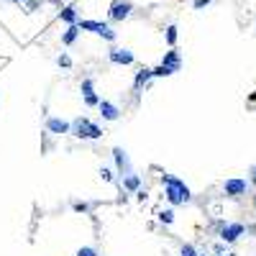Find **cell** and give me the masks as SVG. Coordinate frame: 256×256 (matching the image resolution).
<instances>
[{
  "instance_id": "cell-1",
  "label": "cell",
  "mask_w": 256,
  "mask_h": 256,
  "mask_svg": "<svg viewBox=\"0 0 256 256\" xmlns=\"http://www.w3.org/2000/svg\"><path fill=\"white\" fill-rule=\"evenodd\" d=\"M161 185H164V195H167L169 205H185V203H190V200H192L190 187H187L179 177L161 175Z\"/></svg>"
},
{
  "instance_id": "cell-2",
  "label": "cell",
  "mask_w": 256,
  "mask_h": 256,
  "mask_svg": "<svg viewBox=\"0 0 256 256\" xmlns=\"http://www.w3.org/2000/svg\"><path fill=\"white\" fill-rule=\"evenodd\" d=\"M69 126H72L69 133H75L77 139H87V141H95V139H100V136L105 133L97 123H93V121H90V118H85V115H77Z\"/></svg>"
},
{
  "instance_id": "cell-3",
  "label": "cell",
  "mask_w": 256,
  "mask_h": 256,
  "mask_svg": "<svg viewBox=\"0 0 256 256\" xmlns=\"http://www.w3.org/2000/svg\"><path fill=\"white\" fill-rule=\"evenodd\" d=\"M77 29H80V31H87V33H95V36H100V39H105V41H111V44L118 39V33L113 31L111 23L93 21V18H80V21H77Z\"/></svg>"
},
{
  "instance_id": "cell-4",
  "label": "cell",
  "mask_w": 256,
  "mask_h": 256,
  "mask_svg": "<svg viewBox=\"0 0 256 256\" xmlns=\"http://www.w3.org/2000/svg\"><path fill=\"white\" fill-rule=\"evenodd\" d=\"M131 13H133L131 0H113L111 8H108V18H111L113 23H123L126 18H131Z\"/></svg>"
},
{
  "instance_id": "cell-5",
  "label": "cell",
  "mask_w": 256,
  "mask_h": 256,
  "mask_svg": "<svg viewBox=\"0 0 256 256\" xmlns=\"http://www.w3.org/2000/svg\"><path fill=\"white\" fill-rule=\"evenodd\" d=\"M108 62L118 64V67H131V64L136 62V57H133V51L126 49V47H113L111 51H108Z\"/></svg>"
},
{
  "instance_id": "cell-6",
  "label": "cell",
  "mask_w": 256,
  "mask_h": 256,
  "mask_svg": "<svg viewBox=\"0 0 256 256\" xmlns=\"http://www.w3.org/2000/svg\"><path fill=\"white\" fill-rule=\"evenodd\" d=\"M246 190H249V182H246V179L233 177V179H225L223 182V192H225L228 197H241V195H246Z\"/></svg>"
},
{
  "instance_id": "cell-7",
  "label": "cell",
  "mask_w": 256,
  "mask_h": 256,
  "mask_svg": "<svg viewBox=\"0 0 256 256\" xmlns=\"http://www.w3.org/2000/svg\"><path fill=\"white\" fill-rule=\"evenodd\" d=\"M113 159H115V169H118V175H128V172H133L131 169V159H128V154L126 149H121V146H115L113 149Z\"/></svg>"
},
{
  "instance_id": "cell-8",
  "label": "cell",
  "mask_w": 256,
  "mask_h": 256,
  "mask_svg": "<svg viewBox=\"0 0 256 256\" xmlns=\"http://www.w3.org/2000/svg\"><path fill=\"white\" fill-rule=\"evenodd\" d=\"M69 121H64V118H57V115H49L47 118V133H54V136H64L69 133Z\"/></svg>"
},
{
  "instance_id": "cell-9",
  "label": "cell",
  "mask_w": 256,
  "mask_h": 256,
  "mask_svg": "<svg viewBox=\"0 0 256 256\" xmlns=\"http://www.w3.org/2000/svg\"><path fill=\"white\" fill-rule=\"evenodd\" d=\"M246 228L241 223H223V231H221V241L225 243H233V241H239V236H243Z\"/></svg>"
},
{
  "instance_id": "cell-10",
  "label": "cell",
  "mask_w": 256,
  "mask_h": 256,
  "mask_svg": "<svg viewBox=\"0 0 256 256\" xmlns=\"http://www.w3.org/2000/svg\"><path fill=\"white\" fill-rule=\"evenodd\" d=\"M161 64H164V67H167V69L172 72V75H175V72H179V69H182V54H179V49H175V47H172L167 54H164Z\"/></svg>"
},
{
  "instance_id": "cell-11",
  "label": "cell",
  "mask_w": 256,
  "mask_h": 256,
  "mask_svg": "<svg viewBox=\"0 0 256 256\" xmlns=\"http://www.w3.org/2000/svg\"><path fill=\"white\" fill-rule=\"evenodd\" d=\"M97 111L103 115V121H118V118H121V108L115 103H111V100H100Z\"/></svg>"
},
{
  "instance_id": "cell-12",
  "label": "cell",
  "mask_w": 256,
  "mask_h": 256,
  "mask_svg": "<svg viewBox=\"0 0 256 256\" xmlns=\"http://www.w3.org/2000/svg\"><path fill=\"white\" fill-rule=\"evenodd\" d=\"M118 187H123L126 192H139L141 190V177L136 175V172H128V175H123L121 179L115 182Z\"/></svg>"
},
{
  "instance_id": "cell-13",
  "label": "cell",
  "mask_w": 256,
  "mask_h": 256,
  "mask_svg": "<svg viewBox=\"0 0 256 256\" xmlns=\"http://www.w3.org/2000/svg\"><path fill=\"white\" fill-rule=\"evenodd\" d=\"M59 21L67 23V26H75L80 21V11H77L75 5H62L59 8Z\"/></svg>"
},
{
  "instance_id": "cell-14",
  "label": "cell",
  "mask_w": 256,
  "mask_h": 256,
  "mask_svg": "<svg viewBox=\"0 0 256 256\" xmlns=\"http://www.w3.org/2000/svg\"><path fill=\"white\" fill-rule=\"evenodd\" d=\"M80 29H77V23L75 26H67V29H64L62 31V44H64V47H75V44H77V39H80Z\"/></svg>"
},
{
  "instance_id": "cell-15",
  "label": "cell",
  "mask_w": 256,
  "mask_h": 256,
  "mask_svg": "<svg viewBox=\"0 0 256 256\" xmlns=\"http://www.w3.org/2000/svg\"><path fill=\"white\" fill-rule=\"evenodd\" d=\"M151 80H154V77H151V69H149V67H141L139 72H136V77H133V87L141 90V87L149 85Z\"/></svg>"
},
{
  "instance_id": "cell-16",
  "label": "cell",
  "mask_w": 256,
  "mask_h": 256,
  "mask_svg": "<svg viewBox=\"0 0 256 256\" xmlns=\"http://www.w3.org/2000/svg\"><path fill=\"white\" fill-rule=\"evenodd\" d=\"M177 39H179V31H177V26H175V23H169L167 29H164V41H167L169 47H175V44H177Z\"/></svg>"
},
{
  "instance_id": "cell-17",
  "label": "cell",
  "mask_w": 256,
  "mask_h": 256,
  "mask_svg": "<svg viewBox=\"0 0 256 256\" xmlns=\"http://www.w3.org/2000/svg\"><path fill=\"white\" fill-rule=\"evenodd\" d=\"M80 93H82V97L90 95V93H95V82H93V77H85V80L80 82Z\"/></svg>"
},
{
  "instance_id": "cell-18",
  "label": "cell",
  "mask_w": 256,
  "mask_h": 256,
  "mask_svg": "<svg viewBox=\"0 0 256 256\" xmlns=\"http://www.w3.org/2000/svg\"><path fill=\"white\" fill-rule=\"evenodd\" d=\"M159 223H164V225L175 223V210H172V208H167V210H159Z\"/></svg>"
},
{
  "instance_id": "cell-19",
  "label": "cell",
  "mask_w": 256,
  "mask_h": 256,
  "mask_svg": "<svg viewBox=\"0 0 256 256\" xmlns=\"http://www.w3.org/2000/svg\"><path fill=\"white\" fill-rule=\"evenodd\" d=\"M90 203H85V200H75V203H72V210H75V213H90Z\"/></svg>"
},
{
  "instance_id": "cell-20",
  "label": "cell",
  "mask_w": 256,
  "mask_h": 256,
  "mask_svg": "<svg viewBox=\"0 0 256 256\" xmlns=\"http://www.w3.org/2000/svg\"><path fill=\"white\" fill-rule=\"evenodd\" d=\"M75 256H100V251L95 249V246H82V249H77Z\"/></svg>"
},
{
  "instance_id": "cell-21",
  "label": "cell",
  "mask_w": 256,
  "mask_h": 256,
  "mask_svg": "<svg viewBox=\"0 0 256 256\" xmlns=\"http://www.w3.org/2000/svg\"><path fill=\"white\" fill-rule=\"evenodd\" d=\"M100 100H103V97H100L97 93H90V95H85V105H87V108H97Z\"/></svg>"
},
{
  "instance_id": "cell-22",
  "label": "cell",
  "mask_w": 256,
  "mask_h": 256,
  "mask_svg": "<svg viewBox=\"0 0 256 256\" xmlns=\"http://www.w3.org/2000/svg\"><path fill=\"white\" fill-rule=\"evenodd\" d=\"M169 75H172V72L164 67V64H157V67L151 69V77H169Z\"/></svg>"
},
{
  "instance_id": "cell-23",
  "label": "cell",
  "mask_w": 256,
  "mask_h": 256,
  "mask_svg": "<svg viewBox=\"0 0 256 256\" xmlns=\"http://www.w3.org/2000/svg\"><path fill=\"white\" fill-rule=\"evenodd\" d=\"M100 179H105V182H118L115 175H113V169H108V167L100 169Z\"/></svg>"
},
{
  "instance_id": "cell-24",
  "label": "cell",
  "mask_w": 256,
  "mask_h": 256,
  "mask_svg": "<svg viewBox=\"0 0 256 256\" xmlns=\"http://www.w3.org/2000/svg\"><path fill=\"white\" fill-rule=\"evenodd\" d=\"M57 64H59V67H64V69H69V67H72V59L67 57V54H59V57H57Z\"/></svg>"
},
{
  "instance_id": "cell-25",
  "label": "cell",
  "mask_w": 256,
  "mask_h": 256,
  "mask_svg": "<svg viewBox=\"0 0 256 256\" xmlns=\"http://www.w3.org/2000/svg\"><path fill=\"white\" fill-rule=\"evenodd\" d=\"M182 256H197V249L192 243H185L182 246Z\"/></svg>"
},
{
  "instance_id": "cell-26",
  "label": "cell",
  "mask_w": 256,
  "mask_h": 256,
  "mask_svg": "<svg viewBox=\"0 0 256 256\" xmlns=\"http://www.w3.org/2000/svg\"><path fill=\"white\" fill-rule=\"evenodd\" d=\"M213 0H195V11H203V8H208Z\"/></svg>"
},
{
  "instance_id": "cell-27",
  "label": "cell",
  "mask_w": 256,
  "mask_h": 256,
  "mask_svg": "<svg viewBox=\"0 0 256 256\" xmlns=\"http://www.w3.org/2000/svg\"><path fill=\"white\" fill-rule=\"evenodd\" d=\"M5 3H11V5H26L29 0H5Z\"/></svg>"
},
{
  "instance_id": "cell-28",
  "label": "cell",
  "mask_w": 256,
  "mask_h": 256,
  "mask_svg": "<svg viewBox=\"0 0 256 256\" xmlns=\"http://www.w3.org/2000/svg\"><path fill=\"white\" fill-rule=\"evenodd\" d=\"M251 185H256V164L251 167Z\"/></svg>"
},
{
  "instance_id": "cell-29",
  "label": "cell",
  "mask_w": 256,
  "mask_h": 256,
  "mask_svg": "<svg viewBox=\"0 0 256 256\" xmlns=\"http://www.w3.org/2000/svg\"><path fill=\"white\" fill-rule=\"evenodd\" d=\"M254 208H256V195H254Z\"/></svg>"
},
{
  "instance_id": "cell-30",
  "label": "cell",
  "mask_w": 256,
  "mask_h": 256,
  "mask_svg": "<svg viewBox=\"0 0 256 256\" xmlns=\"http://www.w3.org/2000/svg\"><path fill=\"white\" fill-rule=\"evenodd\" d=\"M197 256H205V254H197Z\"/></svg>"
}]
</instances>
